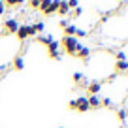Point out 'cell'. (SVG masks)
<instances>
[{
    "label": "cell",
    "instance_id": "4",
    "mask_svg": "<svg viewBox=\"0 0 128 128\" xmlns=\"http://www.w3.org/2000/svg\"><path fill=\"white\" fill-rule=\"evenodd\" d=\"M15 36L19 42H24L28 40V38H32V30H30V24H19V28H17Z\"/></svg>",
    "mask_w": 128,
    "mask_h": 128
},
{
    "label": "cell",
    "instance_id": "25",
    "mask_svg": "<svg viewBox=\"0 0 128 128\" xmlns=\"http://www.w3.org/2000/svg\"><path fill=\"white\" fill-rule=\"evenodd\" d=\"M28 6L32 10H40V0H28Z\"/></svg>",
    "mask_w": 128,
    "mask_h": 128
},
{
    "label": "cell",
    "instance_id": "2",
    "mask_svg": "<svg viewBox=\"0 0 128 128\" xmlns=\"http://www.w3.org/2000/svg\"><path fill=\"white\" fill-rule=\"evenodd\" d=\"M19 21L15 19V17H10V19L4 21V24H2V34H6V36H12V34H15L17 28H19Z\"/></svg>",
    "mask_w": 128,
    "mask_h": 128
},
{
    "label": "cell",
    "instance_id": "13",
    "mask_svg": "<svg viewBox=\"0 0 128 128\" xmlns=\"http://www.w3.org/2000/svg\"><path fill=\"white\" fill-rule=\"evenodd\" d=\"M53 40H55V36H53V34H40V36H38V44L45 45V47H47Z\"/></svg>",
    "mask_w": 128,
    "mask_h": 128
},
{
    "label": "cell",
    "instance_id": "22",
    "mask_svg": "<svg viewBox=\"0 0 128 128\" xmlns=\"http://www.w3.org/2000/svg\"><path fill=\"white\" fill-rule=\"evenodd\" d=\"M88 36V32H85L83 28H77V32H76V38L77 40H81V38H87Z\"/></svg>",
    "mask_w": 128,
    "mask_h": 128
},
{
    "label": "cell",
    "instance_id": "20",
    "mask_svg": "<svg viewBox=\"0 0 128 128\" xmlns=\"http://www.w3.org/2000/svg\"><path fill=\"white\" fill-rule=\"evenodd\" d=\"M66 2H68L70 12H72V10H76V8H79V0H66Z\"/></svg>",
    "mask_w": 128,
    "mask_h": 128
},
{
    "label": "cell",
    "instance_id": "24",
    "mask_svg": "<svg viewBox=\"0 0 128 128\" xmlns=\"http://www.w3.org/2000/svg\"><path fill=\"white\" fill-rule=\"evenodd\" d=\"M68 24H70V19H68V17H64V19H60V21H58V26L62 28V30L68 26Z\"/></svg>",
    "mask_w": 128,
    "mask_h": 128
},
{
    "label": "cell",
    "instance_id": "1",
    "mask_svg": "<svg viewBox=\"0 0 128 128\" xmlns=\"http://www.w3.org/2000/svg\"><path fill=\"white\" fill-rule=\"evenodd\" d=\"M58 44H60V47L64 49V53L70 55V56H76L77 49L81 47V42L77 40L76 36H62V40H60Z\"/></svg>",
    "mask_w": 128,
    "mask_h": 128
},
{
    "label": "cell",
    "instance_id": "27",
    "mask_svg": "<svg viewBox=\"0 0 128 128\" xmlns=\"http://www.w3.org/2000/svg\"><path fill=\"white\" fill-rule=\"evenodd\" d=\"M76 108H77V102H76V98H74V100L68 102V109H74V111H76Z\"/></svg>",
    "mask_w": 128,
    "mask_h": 128
},
{
    "label": "cell",
    "instance_id": "17",
    "mask_svg": "<svg viewBox=\"0 0 128 128\" xmlns=\"http://www.w3.org/2000/svg\"><path fill=\"white\" fill-rule=\"evenodd\" d=\"M72 79H74V83H76V85H79L81 81L85 79V76H83V74H81V72H76V74H74V76H72Z\"/></svg>",
    "mask_w": 128,
    "mask_h": 128
},
{
    "label": "cell",
    "instance_id": "7",
    "mask_svg": "<svg viewBox=\"0 0 128 128\" xmlns=\"http://www.w3.org/2000/svg\"><path fill=\"white\" fill-rule=\"evenodd\" d=\"M87 100H88V108H90V109H100V108H102V98H100V94L87 96Z\"/></svg>",
    "mask_w": 128,
    "mask_h": 128
},
{
    "label": "cell",
    "instance_id": "5",
    "mask_svg": "<svg viewBox=\"0 0 128 128\" xmlns=\"http://www.w3.org/2000/svg\"><path fill=\"white\" fill-rule=\"evenodd\" d=\"M60 44H58V40H53L51 44L47 45V56L49 58H53V60H58L60 58Z\"/></svg>",
    "mask_w": 128,
    "mask_h": 128
},
{
    "label": "cell",
    "instance_id": "15",
    "mask_svg": "<svg viewBox=\"0 0 128 128\" xmlns=\"http://www.w3.org/2000/svg\"><path fill=\"white\" fill-rule=\"evenodd\" d=\"M76 32H77V26L70 23L68 26H66V28L62 30V34H64V36H76Z\"/></svg>",
    "mask_w": 128,
    "mask_h": 128
},
{
    "label": "cell",
    "instance_id": "14",
    "mask_svg": "<svg viewBox=\"0 0 128 128\" xmlns=\"http://www.w3.org/2000/svg\"><path fill=\"white\" fill-rule=\"evenodd\" d=\"M13 68L15 70H24V58L23 56H15V58H13Z\"/></svg>",
    "mask_w": 128,
    "mask_h": 128
},
{
    "label": "cell",
    "instance_id": "18",
    "mask_svg": "<svg viewBox=\"0 0 128 128\" xmlns=\"http://www.w3.org/2000/svg\"><path fill=\"white\" fill-rule=\"evenodd\" d=\"M6 8H19V2L17 0H2Z\"/></svg>",
    "mask_w": 128,
    "mask_h": 128
},
{
    "label": "cell",
    "instance_id": "12",
    "mask_svg": "<svg viewBox=\"0 0 128 128\" xmlns=\"http://www.w3.org/2000/svg\"><path fill=\"white\" fill-rule=\"evenodd\" d=\"M58 15H62V17H68L70 15V8H68V2L66 0H60V4H58Z\"/></svg>",
    "mask_w": 128,
    "mask_h": 128
},
{
    "label": "cell",
    "instance_id": "3",
    "mask_svg": "<svg viewBox=\"0 0 128 128\" xmlns=\"http://www.w3.org/2000/svg\"><path fill=\"white\" fill-rule=\"evenodd\" d=\"M102 87H104V83H102L100 79H92V81H88V85H87V96H94V94H100V90H102Z\"/></svg>",
    "mask_w": 128,
    "mask_h": 128
},
{
    "label": "cell",
    "instance_id": "30",
    "mask_svg": "<svg viewBox=\"0 0 128 128\" xmlns=\"http://www.w3.org/2000/svg\"><path fill=\"white\" fill-rule=\"evenodd\" d=\"M58 128H64V126H58Z\"/></svg>",
    "mask_w": 128,
    "mask_h": 128
},
{
    "label": "cell",
    "instance_id": "21",
    "mask_svg": "<svg viewBox=\"0 0 128 128\" xmlns=\"http://www.w3.org/2000/svg\"><path fill=\"white\" fill-rule=\"evenodd\" d=\"M115 60H128V58H126V53H124L122 49H120V51H117V53H115Z\"/></svg>",
    "mask_w": 128,
    "mask_h": 128
},
{
    "label": "cell",
    "instance_id": "10",
    "mask_svg": "<svg viewBox=\"0 0 128 128\" xmlns=\"http://www.w3.org/2000/svg\"><path fill=\"white\" fill-rule=\"evenodd\" d=\"M30 30H32V36H40L42 32L45 30V24H44V21H38V23L30 24Z\"/></svg>",
    "mask_w": 128,
    "mask_h": 128
},
{
    "label": "cell",
    "instance_id": "19",
    "mask_svg": "<svg viewBox=\"0 0 128 128\" xmlns=\"http://www.w3.org/2000/svg\"><path fill=\"white\" fill-rule=\"evenodd\" d=\"M102 108L113 109V102H111V98H102Z\"/></svg>",
    "mask_w": 128,
    "mask_h": 128
},
{
    "label": "cell",
    "instance_id": "16",
    "mask_svg": "<svg viewBox=\"0 0 128 128\" xmlns=\"http://www.w3.org/2000/svg\"><path fill=\"white\" fill-rule=\"evenodd\" d=\"M126 117H128V109L126 108H120V109H117V119L119 120H126Z\"/></svg>",
    "mask_w": 128,
    "mask_h": 128
},
{
    "label": "cell",
    "instance_id": "28",
    "mask_svg": "<svg viewBox=\"0 0 128 128\" xmlns=\"http://www.w3.org/2000/svg\"><path fill=\"white\" fill-rule=\"evenodd\" d=\"M4 13H6V6H4V2L0 0V15H4Z\"/></svg>",
    "mask_w": 128,
    "mask_h": 128
},
{
    "label": "cell",
    "instance_id": "23",
    "mask_svg": "<svg viewBox=\"0 0 128 128\" xmlns=\"http://www.w3.org/2000/svg\"><path fill=\"white\" fill-rule=\"evenodd\" d=\"M51 2H53V0H40V12L44 13V12H45V8H47Z\"/></svg>",
    "mask_w": 128,
    "mask_h": 128
},
{
    "label": "cell",
    "instance_id": "26",
    "mask_svg": "<svg viewBox=\"0 0 128 128\" xmlns=\"http://www.w3.org/2000/svg\"><path fill=\"white\" fill-rule=\"evenodd\" d=\"M81 17V15H83V10H81V8H76V10H72V12H70V17Z\"/></svg>",
    "mask_w": 128,
    "mask_h": 128
},
{
    "label": "cell",
    "instance_id": "8",
    "mask_svg": "<svg viewBox=\"0 0 128 128\" xmlns=\"http://www.w3.org/2000/svg\"><path fill=\"white\" fill-rule=\"evenodd\" d=\"M113 70H115V74L128 72V60H115L113 62Z\"/></svg>",
    "mask_w": 128,
    "mask_h": 128
},
{
    "label": "cell",
    "instance_id": "11",
    "mask_svg": "<svg viewBox=\"0 0 128 128\" xmlns=\"http://www.w3.org/2000/svg\"><path fill=\"white\" fill-rule=\"evenodd\" d=\"M58 4H60V0H53L51 4L45 8V12H44V15H55L56 12H58Z\"/></svg>",
    "mask_w": 128,
    "mask_h": 128
},
{
    "label": "cell",
    "instance_id": "6",
    "mask_svg": "<svg viewBox=\"0 0 128 128\" xmlns=\"http://www.w3.org/2000/svg\"><path fill=\"white\" fill-rule=\"evenodd\" d=\"M76 102H77V108H76V111H79V113H87V111H90V108H88V100H87V96H79V98H76Z\"/></svg>",
    "mask_w": 128,
    "mask_h": 128
},
{
    "label": "cell",
    "instance_id": "29",
    "mask_svg": "<svg viewBox=\"0 0 128 128\" xmlns=\"http://www.w3.org/2000/svg\"><path fill=\"white\" fill-rule=\"evenodd\" d=\"M17 2H19V6H21V4H24V2H26V0H17Z\"/></svg>",
    "mask_w": 128,
    "mask_h": 128
},
{
    "label": "cell",
    "instance_id": "9",
    "mask_svg": "<svg viewBox=\"0 0 128 128\" xmlns=\"http://www.w3.org/2000/svg\"><path fill=\"white\" fill-rule=\"evenodd\" d=\"M88 56H90V47H85V45H81L76 53V58L79 60H88Z\"/></svg>",
    "mask_w": 128,
    "mask_h": 128
}]
</instances>
